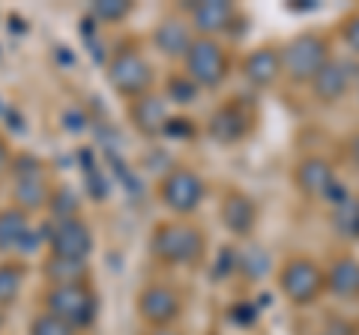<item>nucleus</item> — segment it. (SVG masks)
<instances>
[{
	"label": "nucleus",
	"instance_id": "nucleus-27",
	"mask_svg": "<svg viewBox=\"0 0 359 335\" xmlns=\"http://www.w3.org/2000/svg\"><path fill=\"white\" fill-rule=\"evenodd\" d=\"M27 335H78V329H72L69 323H63L60 317L48 315V311H39V315L30 317Z\"/></svg>",
	"mask_w": 359,
	"mask_h": 335
},
{
	"label": "nucleus",
	"instance_id": "nucleus-10",
	"mask_svg": "<svg viewBox=\"0 0 359 335\" xmlns=\"http://www.w3.org/2000/svg\"><path fill=\"white\" fill-rule=\"evenodd\" d=\"M45 245H48V254H54V258L90 261V254L96 249V237H93V228H90V221L84 216L57 219L48 225Z\"/></svg>",
	"mask_w": 359,
	"mask_h": 335
},
{
	"label": "nucleus",
	"instance_id": "nucleus-1",
	"mask_svg": "<svg viewBox=\"0 0 359 335\" xmlns=\"http://www.w3.org/2000/svg\"><path fill=\"white\" fill-rule=\"evenodd\" d=\"M207 237L195 221L189 219H168L150 228L147 252L156 264L165 266H192L204 258Z\"/></svg>",
	"mask_w": 359,
	"mask_h": 335
},
{
	"label": "nucleus",
	"instance_id": "nucleus-29",
	"mask_svg": "<svg viewBox=\"0 0 359 335\" xmlns=\"http://www.w3.org/2000/svg\"><path fill=\"white\" fill-rule=\"evenodd\" d=\"M9 168H13V150H9V141L0 135V180L9 174Z\"/></svg>",
	"mask_w": 359,
	"mask_h": 335
},
{
	"label": "nucleus",
	"instance_id": "nucleus-31",
	"mask_svg": "<svg viewBox=\"0 0 359 335\" xmlns=\"http://www.w3.org/2000/svg\"><path fill=\"white\" fill-rule=\"evenodd\" d=\"M147 335H183L177 327H171V329H147Z\"/></svg>",
	"mask_w": 359,
	"mask_h": 335
},
{
	"label": "nucleus",
	"instance_id": "nucleus-33",
	"mask_svg": "<svg viewBox=\"0 0 359 335\" xmlns=\"http://www.w3.org/2000/svg\"><path fill=\"white\" fill-rule=\"evenodd\" d=\"M323 335H330V332H323Z\"/></svg>",
	"mask_w": 359,
	"mask_h": 335
},
{
	"label": "nucleus",
	"instance_id": "nucleus-12",
	"mask_svg": "<svg viewBox=\"0 0 359 335\" xmlns=\"http://www.w3.org/2000/svg\"><path fill=\"white\" fill-rule=\"evenodd\" d=\"M198 39V33L192 30V25H189L186 15L180 13H168L162 15L159 21H156V27L150 33V42L153 48L162 54L165 60H186L189 48H192V42Z\"/></svg>",
	"mask_w": 359,
	"mask_h": 335
},
{
	"label": "nucleus",
	"instance_id": "nucleus-2",
	"mask_svg": "<svg viewBox=\"0 0 359 335\" xmlns=\"http://www.w3.org/2000/svg\"><path fill=\"white\" fill-rule=\"evenodd\" d=\"M105 78L123 102L147 96L156 90V69L138 42H120L105 60Z\"/></svg>",
	"mask_w": 359,
	"mask_h": 335
},
{
	"label": "nucleus",
	"instance_id": "nucleus-11",
	"mask_svg": "<svg viewBox=\"0 0 359 335\" xmlns=\"http://www.w3.org/2000/svg\"><path fill=\"white\" fill-rule=\"evenodd\" d=\"M294 186L302 198L330 200V204H339L341 198L351 195L341 189L339 177H335V168L323 156H306V159H299L294 165Z\"/></svg>",
	"mask_w": 359,
	"mask_h": 335
},
{
	"label": "nucleus",
	"instance_id": "nucleus-16",
	"mask_svg": "<svg viewBox=\"0 0 359 335\" xmlns=\"http://www.w3.org/2000/svg\"><path fill=\"white\" fill-rule=\"evenodd\" d=\"M219 219L222 228L231 233V237H252V231L257 225V204L252 195L240 192V189H231L224 192L222 204H219Z\"/></svg>",
	"mask_w": 359,
	"mask_h": 335
},
{
	"label": "nucleus",
	"instance_id": "nucleus-7",
	"mask_svg": "<svg viewBox=\"0 0 359 335\" xmlns=\"http://www.w3.org/2000/svg\"><path fill=\"white\" fill-rule=\"evenodd\" d=\"M330 63V42L318 33H299L282 46L285 78L294 84H311L323 66Z\"/></svg>",
	"mask_w": 359,
	"mask_h": 335
},
{
	"label": "nucleus",
	"instance_id": "nucleus-19",
	"mask_svg": "<svg viewBox=\"0 0 359 335\" xmlns=\"http://www.w3.org/2000/svg\"><path fill=\"white\" fill-rule=\"evenodd\" d=\"M30 240V216L18 207H0V254H15Z\"/></svg>",
	"mask_w": 359,
	"mask_h": 335
},
{
	"label": "nucleus",
	"instance_id": "nucleus-30",
	"mask_svg": "<svg viewBox=\"0 0 359 335\" xmlns=\"http://www.w3.org/2000/svg\"><path fill=\"white\" fill-rule=\"evenodd\" d=\"M347 156H351V162H353V168H356V171H359V132H356V135H353L351 141H347Z\"/></svg>",
	"mask_w": 359,
	"mask_h": 335
},
{
	"label": "nucleus",
	"instance_id": "nucleus-24",
	"mask_svg": "<svg viewBox=\"0 0 359 335\" xmlns=\"http://www.w3.org/2000/svg\"><path fill=\"white\" fill-rule=\"evenodd\" d=\"M198 93H201V87L186 72H171L165 81V90H162V96L174 105H192L198 99Z\"/></svg>",
	"mask_w": 359,
	"mask_h": 335
},
{
	"label": "nucleus",
	"instance_id": "nucleus-25",
	"mask_svg": "<svg viewBox=\"0 0 359 335\" xmlns=\"http://www.w3.org/2000/svg\"><path fill=\"white\" fill-rule=\"evenodd\" d=\"M132 13H135L132 0H93V4H90V15H93L99 25H123Z\"/></svg>",
	"mask_w": 359,
	"mask_h": 335
},
{
	"label": "nucleus",
	"instance_id": "nucleus-18",
	"mask_svg": "<svg viewBox=\"0 0 359 335\" xmlns=\"http://www.w3.org/2000/svg\"><path fill=\"white\" fill-rule=\"evenodd\" d=\"M309 87H311V93L318 102H323V105L339 102V99L351 90V66L339 57H330V63L314 75V81Z\"/></svg>",
	"mask_w": 359,
	"mask_h": 335
},
{
	"label": "nucleus",
	"instance_id": "nucleus-5",
	"mask_svg": "<svg viewBox=\"0 0 359 335\" xmlns=\"http://www.w3.org/2000/svg\"><path fill=\"white\" fill-rule=\"evenodd\" d=\"M278 290L287 303L294 306H311L318 303L327 290V270L306 254H297V258H287L278 270Z\"/></svg>",
	"mask_w": 359,
	"mask_h": 335
},
{
	"label": "nucleus",
	"instance_id": "nucleus-22",
	"mask_svg": "<svg viewBox=\"0 0 359 335\" xmlns=\"http://www.w3.org/2000/svg\"><path fill=\"white\" fill-rule=\"evenodd\" d=\"M27 282V264L25 261H0V311L15 306L21 290H25Z\"/></svg>",
	"mask_w": 359,
	"mask_h": 335
},
{
	"label": "nucleus",
	"instance_id": "nucleus-28",
	"mask_svg": "<svg viewBox=\"0 0 359 335\" xmlns=\"http://www.w3.org/2000/svg\"><path fill=\"white\" fill-rule=\"evenodd\" d=\"M341 36H344V42H347V48H351L353 54H359V13H353V15L341 25Z\"/></svg>",
	"mask_w": 359,
	"mask_h": 335
},
{
	"label": "nucleus",
	"instance_id": "nucleus-9",
	"mask_svg": "<svg viewBox=\"0 0 359 335\" xmlns=\"http://www.w3.org/2000/svg\"><path fill=\"white\" fill-rule=\"evenodd\" d=\"M13 207L25 210L27 216L39 213V210H48V200L54 195V189L45 180V171H42V162L33 159V156H13Z\"/></svg>",
	"mask_w": 359,
	"mask_h": 335
},
{
	"label": "nucleus",
	"instance_id": "nucleus-20",
	"mask_svg": "<svg viewBox=\"0 0 359 335\" xmlns=\"http://www.w3.org/2000/svg\"><path fill=\"white\" fill-rule=\"evenodd\" d=\"M327 290L339 299H359V261L341 254L327 266Z\"/></svg>",
	"mask_w": 359,
	"mask_h": 335
},
{
	"label": "nucleus",
	"instance_id": "nucleus-23",
	"mask_svg": "<svg viewBox=\"0 0 359 335\" xmlns=\"http://www.w3.org/2000/svg\"><path fill=\"white\" fill-rule=\"evenodd\" d=\"M332 225L347 240L359 237V198L356 195H347L339 204H332Z\"/></svg>",
	"mask_w": 359,
	"mask_h": 335
},
{
	"label": "nucleus",
	"instance_id": "nucleus-21",
	"mask_svg": "<svg viewBox=\"0 0 359 335\" xmlns=\"http://www.w3.org/2000/svg\"><path fill=\"white\" fill-rule=\"evenodd\" d=\"M42 278L48 287H63V285H87L90 282V261H66L45 254L42 261Z\"/></svg>",
	"mask_w": 359,
	"mask_h": 335
},
{
	"label": "nucleus",
	"instance_id": "nucleus-13",
	"mask_svg": "<svg viewBox=\"0 0 359 335\" xmlns=\"http://www.w3.org/2000/svg\"><path fill=\"white\" fill-rule=\"evenodd\" d=\"M183 15L189 18L198 36L216 39L219 33L231 30L240 13L231 0H189V4H183Z\"/></svg>",
	"mask_w": 359,
	"mask_h": 335
},
{
	"label": "nucleus",
	"instance_id": "nucleus-17",
	"mask_svg": "<svg viewBox=\"0 0 359 335\" xmlns=\"http://www.w3.org/2000/svg\"><path fill=\"white\" fill-rule=\"evenodd\" d=\"M285 75L282 66V48L276 46H257L243 57V78L255 90H269L278 78Z\"/></svg>",
	"mask_w": 359,
	"mask_h": 335
},
{
	"label": "nucleus",
	"instance_id": "nucleus-3",
	"mask_svg": "<svg viewBox=\"0 0 359 335\" xmlns=\"http://www.w3.org/2000/svg\"><path fill=\"white\" fill-rule=\"evenodd\" d=\"M42 311L60 317L72 329H90L99 317V294L93 282L87 285H63V287H45Z\"/></svg>",
	"mask_w": 359,
	"mask_h": 335
},
{
	"label": "nucleus",
	"instance_id": "nucleus-32",
	"mask_svg": "<svg viewBox=\"0 0 359 335\" xmlns=\"http://www.w3.org/2000/svg\"><path fill=\"white\" fill-rule=\"evenodd\" d=\"M0 329H4V311H0Z\"/></svg>",
	"mask_w": 359,
	"mask_h": 335
},
{
	"label": "nucleus",
	"instance_id": "nucleus-8",
	"mask_svg": "<svg viewBox=\"0 0 359 335\" xmlns=\"http://www.w3.org/2000/svg\"><path fill=\"white\" fill-rule=\"evenodd\" d=\"M183 294L174 285L165 282H150L138 290V299H135V311H138L141 323L147 329H171L177 327V320L183 317Z\"/></svg>",
	"mask_w": 359,
	"mask_h": 335
},
{
	"label": "nucleus",
	"instance_id": "nucleus-4",
	"mask_svg": "<svg viewBox=\"0 0 359 335\" xmlns=\"http://www.w3.org/2000/svg\"><path fill=\"white\" fill-rule=\"evenodd\" d=\"M156 195H159V204L174 213L177 219H186L198 213V207L204 204L207 198V183L195 168L189 165H174L162 174L159 186H156Z\"/></svg>",
	"mask_w": 359,
	"mask_h": 335
},
{
	"label": "nucleus",
	"instance_id": "nucleus-14",
	"mask_svg": "<svg viewBox=\"0 0 359 335\" xmlns=\"http://www.w3.org/2000/svg\"><path fill=\"white\" fill-rule=\"evenodd\" d=\"M126 117L132 123V129L144 138H159L165 135L168 120H171V108H168V99L162 93H147L135 102H126Z\"/></svg>",
	"mask_w": 359,
	"mask_h": 335
},
{
	"label": "nucleus",
	"instance_id": "nucleus-6",
	"mask_svg": "<svg viewBox=\"0 0 359 335\" xmlns=\"http://www.w3.org/2000/svg\"><path fill=\"white\" fill-rule=\"evenodd\" d=\"M183 72L192 78L201 90H219L231 75V54L219 39L198 36L183 60Z\"/></svg>",
	"mask_w": 359,
	"mask_h": 335
},
{
	"label": "nucleus",
	"instance_id": "nucleus-15",
	"mask_svg": "<svg viewBox=\"0 0 359 335\" xmlns=\"http://www.w3.org/2000/svg\"><path fill=\"white\" fill-rule=\"evenodd\" d=\"M252 111H245L237 99L233 102H222L207 120V135L216 144H237L252 132Z\"/></svg>",
	"mask_w": 359,
	"mask_h": 335
},
{
	"label": "nucleus",
	"instance_id": "nucleus-26",
	"mask_svg": "<svg viewBox=\"0 0 359 335\" xmlns=\"http://www.w3.org/2000/svg\"><path fill=\"white\" fill-rule=\"evenodd\" d=\"M48 213H51V221L81 216V198H78L69 186L54 189V195H51V200H48Z\"/></svg>",
	"mask_w": 359,
	"mask_h": 335
}]
</instances>
